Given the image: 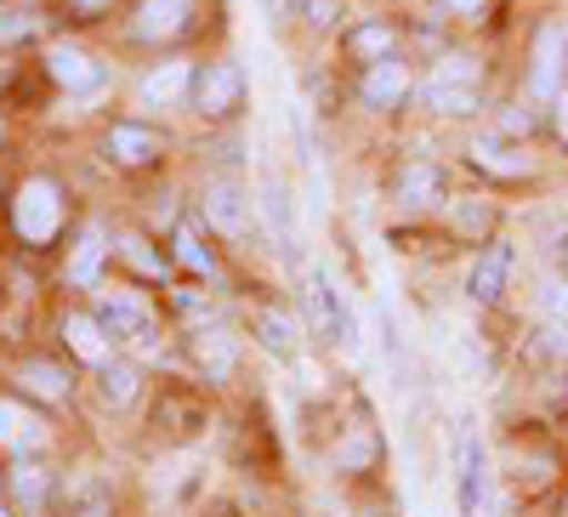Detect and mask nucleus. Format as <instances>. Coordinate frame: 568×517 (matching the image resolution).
Listing matches in <instances>:
<instances>
[{"label":"nucleus","instance_id":"obj_1","mask_svg":"<svg viewBox=\"0 0 568 517\" xmlns=\"http://www.w3.org/2000/svg\"><path fill=\"white\" fill-rule=\"evenodd\" d=\"M12 227L23 245H52L58 227H63V194L52 176H23L18 182V200H12Z\"/></svg>","mask_w":568,"mask_h":517},{"label":"nucleus","instance_id":"obj_2","mask_svg":"<svg viewBox=\"0 0 568 517\" xmlns=\"http://www.w3.org/2000/svg\"><path fill=\"white\" fill-rule=\"evenodd\" d=\"M455 500H460V517H489V455L471 415L455 420Z\"/></svg>","mask_w":568,"mask_h":517},{"label":"nucleus","instance_id":"obj_3","mask_svg":"<svg viewBox=\"0 0 568 517\" xmlns=\"http://www.w3.org/2000/svg\"><path fill=\"white\" fill-rule=\"evenodd\" d=\"M307 324H313V336L318 342H342V347H358V318L347 307V296L336 291V278H329L324 267H307Z\"/></svg>","mask_w":568,"mask_h":517},{"label":"nucleus","instance_id":"obj_4","mask_svg":"<svg viewBox=\"0 0 568 517\" xmlns=\"http://www.w3.org/2000/svg\"><path fill=\"white\" fill-rule=\"evenodd\" d=\"M187 98H194V114H205V120L240 114V103H245V74H240V63H205V69L194 74V85H187Z\"/></svg>","mask_w":568,"mask_h":517},{"label":"nucleus","instance_id":"obj_5","mask_svg":"<svg viewBox=\"0 0 568 517\" xmlns=\"http://www.w3.org/2000/svg\"><path fill=\"white\" fill-rule=\"evenodd\" d=\"M98 318H103V331L114 342H131V347H149L154 342V307L142 302L136 291H109Z\"/></svg>","mask_w":568,"mask_h":517},{"label":"nucleus","instance_id":"obj_6","mask_svg":"<svg viewBox=\"0 0 568 517\" xmlns=\"http://www.w3.org/2000/svg\"><path fill=\"white\" fill-rule=\"evenodd\" d=\"M562 52H568V23H562V18H546L540 34H535V74H529V91H535V98H551V103H557Z\"/></svg>","mask_w":568,"mask_h":517},{"label":"nucleus","instance_id":"obj_7","mask_svg":"<svg viewBox=\"0 0 568 517\" xmlns=\"http://www.w3.org/2000/svg\"><path fill=\"white\" fill-rule=\"evenodd\" d=\"M205 216L222 227V233H240L251 227V194H245V182L240 176H211L205 182Z\"/></svg>","mask_w":568,"mask_h":517},{"label":"nucleus","instance_id":"obj_8","mask_svg":"<svg viewBox=\"0 0 568 517\" xmlns=\"http://www.w3.org/2000/svg\"><path fill=\"white\" fill-rule=\"evenodd\" d=\"M45 74H52L69 98H85V91L103 85V63H91L80 45H52V52H45Z\"/></svg>","mask_w":568,"mask_h":517},{"label":"nucleus","instance_id":"obj_9","mask_svg":"<svg viewBox=\"0 0 568 517\" xmlns=\"http://www.w3.org/2000/svg\"><path fill=\"white\" fill-rule=\"evenodd\" d=\"M506 278H511V245L489 240V251L471 262V273H466V296L478 302V307H489V302H500Z\"/></svg>","mask_w":568,"mask_h":517},{"label":"nucleus","instance_id":"obj_10","mask_svg":"<svg viewBox=\"0 0 568 517\" xmlns=\"http://www.w3.org/2000/svg\"><path fill=\"white\" fill-rule=\"evenodd\" d=\"M103 149H109V160H114V165L142 171V165H154V160H160V136H154L149 125H131V120H120V125H109Z\"/></svg>","mask_w":568,"mask_h":517},{"label":"nucleus","instance_id":"obj_11","mask_svg":"<svg viewBox=\"0 0 568 517\" xmlns=\"http://www.w3.org/2000/svg\"><path fill=\"white\" fill-rule=\"evenodd\" d=\"M187 18H194V0H142L131 34L136 40H176L187 29Z\"/></svg>","mask_w":568,"mask_h":517},{"label":"nucleus","instance_id":"obj_12","mask_svg":"<svg viewBox=\"0 0 568 517\" xmlns=\"http://www.w3.org/2000/svg\"><path fill=\"white\" fill-rule=\"evenodd\" d=\"M251 331H256V342H262L273 358H284V364H296V358H302V331H296V318H291V313L256 307V313H251Z\"/></svg>","mask_w":568,"mask_h":517},{"label":"nucleus","instance_id":"obj_13","mask_svg":"<svg viewBox=\"0 0 568 517\" xmlns=\"http://www.w3.org/2000/svg\"><path fill=\"white\" fill-rule=\"evenodd\" d=\"M364 103L369 109H398L404 98H409V69L398 63V58H382V63H369L364 69Z\"/></svg>","mask_w":568,"mask_h":517},{"label":"nucleus","instance_id":"obj_14","mask_svg":"<svg viewBox=\"0 0 568 517\" xmlns=\"http://www.w3.org/2000/svg\"><path fill=\"white\" fill-rule=\"evenodd\" d=\"M262 216L273 227V245H296V200H291V182L284 176L262 182Z\"/></svg>","mask_w":568,"mask_h":517},{"label":"nucleus","instance_id":"obj_15","mask_svg":"<svg viewBox=\"0 0 568 517\" xmlns=\"http://www.w3.org/2000/svg\"><path fill=\"white\" fill-rule=\"evenodd\" d=\"M0 444L7 449H40L45 444V420L40 415H29L23 404H12V398H0Z\"/></svg>","mask_w":568,"mask_h":517},{"label":"nucleus","instance_id":"obj_16","mask_svg":"<svg viewBox=\"0 0 568 517\" xmlns=\"http://www.w3.org/2000/svg\"><path fill=\"white\" fill-rule=\"evenodd\" d=\"M63 336H69V347H74L85 364H109L114 336L103 331V318H91V313H69V318H63Z\"/></svg>","mask_w":568,"mask_h":517},{"label":"nucleus","instance_id":"obj_17","mask_svg":"<svg viewBox=\"0 0 568 517\" xmlns=\"http://www.w3.org/2000/svg\"><path fill=\"white\" fill-rule=\"evenodd\" d=\"M438 194H444V171H438L433 160H409V165L398 171V200H409V205H438Z\"/></svg>","mask_w":568,"mask_h":517},{"label":"nucleus","instance_id":"obj_18","mask_svg":"<svg viewBox=\"0 0 568 517\" xmlns=\"http://www.w3.org/2000/svg\"><path fill=\"white\" fill-rule=\"evenodd\" d=\"M420 103L433 109V114H449V120H460V114H478V109H484V103H478V85H438V80H426Z\"/></svg>","mask_w":568,"mask_h":517},{"label":"nucleus","instance_id":"obj_19","mask_svg":"<svg viewBox=\"0 0 568 517\" xmlns=\"http://www.w3.org/2000/svg\"><path fill=\"white\" fill-rule=\"evenodd\" d=\"M194 358L205 369V382H227L233 375V336L227 331H200L194 336Z\"/></svg>","mask_w":568,"mask_h":517},{"label":"nucleus","instance_id":"obj_20","mask_svg":"<svg viewBox=\"0 0 568 517\" xmlns=\"http://www.w3.org/2000/svg\"><path fill=\"white\" fill-rule=\"evenodd\" d=\"M187 85H194V69H187V63H160L149 80H142V98H149V103H182Z\"/></svg>","mask_w":568,"mask_h":517},{"label":"nucleus","instance_id":"obj_21","mask_svg":"<svg viewBox=\"0 0 568 517\" xmlns=\"http://www.w3.org/2000/svg\"><path fill=\"white\" fill-rule=\"evenodd\" d=\"M103 227H85L80 233V245H74V256H69V278L74 285H98V262H103Z\"/></svg>","mask_w":568,"mask_h":517},{"label":"nucleus","instance_id":"obj_22","mask_svg":"<svg viewBox=\"0 0 568 517\" xmlns=\"http://www.w3.org/2000/svg\"><path fill=\"white\" fill-rule=\"evenodd\" d=\"M471 165H484V171H495V176H529V171H535L529 154H517V149H506V143H471Z\"/></svg>","mask_w":568,"mask_h":517},{"label":"nucleus","instance_id":"obj_23","mask_svg":"<svg viewBox=\"0 0 568 517\" xmlns=\"http://www.w3.org/2000/svg\"><path fill=\"white\" fill-rule=\"evenodd\" d=\"M45 29L40 7H0V45H23Z\"/></svg>","mask_w":568,"mask_h":517},{"label":"nucleus","instance_id":"obj_24","mask_svg":"<svg viewBox=\"0 0 568 517\" xmlns=\"http://www.w3.org/2000/svg\"><path fill=\"white\" fill-rule=\"evenodd\" d=\"M18 382H23L29 393H40V398H69V375H63L58 364H40V358H29V364L18 369Z\"/></svg>","mask_w":568,"mask_h":517},{"label":"nucleus","instance_id":"obj_25","mask_svg":"<svg viewBox=\"0 0 568 517\" xmlns=\"http://www.w3.org/2000/svg\"><path fill=\"white\" fill-rule=\"evenodd\" d=\"M347 45H353V58H364V63H382V58H393V29L369 23V29H358Z\"/></svg>","mask_w":568,"mask_h":517},{"label":"nucleus","instance_id":"obj_26","mask_svg":"<svg viewBox=\"0 0 568 517\" xmlns=\"http://www.w3.org/2000/svg\"><path fill=\"white\" fill-rule=\"evenodd\" d=\"M103 369V398L109 404H131L136 398V369L131 364H98Z\"/></svg>","mask_w":568,"mask_h":517},{"label":"nucleus","instance_id":"obj_27","mask_svg":"<svg viewBox=\"0 0 568 517\" xmlns=\"http://www.w3.org/2000/svg\"><path fill=\"white\" fill-rule=\"evenodd\" d=\"M176 262L187 267V273H200V278H211L216 273V262H211V251L194 240V233H187V227H176Z\"/></svg>","mask_w":568,"mask_h":517},{"label":"nucleus","instance_id":"obj_28","mask_svg":"<svg viewBox=\"0 0 568 517\" xmlns=\"http://www.w3.org/2000/svg\"><path fill=\"white\" fill-rule=\"evenodd\" d=\"M455 227H460V233H489V227H495V205L460 200V205H455Z\"/></svg>","mask_w":568,"mask_h":517},{"label":"nucleus","instance_id":"obj_29","mask_svg":"<svg viewBox=\"0 0 568 517\" xmlns=\"http://www.w3.org/2000/svg\"><path fill=\"white\" fill-rule=\"evenodd\" d=\"M433 80H438V85H478L484 69L471 63V58H444V63L433 69Z\"/></svg>","mask_w":568,"mask_h":517},{"label":"nucleus","instance_id":"obj_30","mask_svg":"<svg viewBox=\"0 0 568 517\" xmlns=\"http://www.w3.org/2000/svg\"><path fill=\"white\" fill-rule=\"evenodd\" d=\"M12 484H18V500H23L29 511L45 500V473H40V466H18V478H12Z\"/></svg>","mask_w":568,"mask_h":517},{"label":"nucleus","instance_id":"obj_31","mask_svg":"<svg viewBox=\"0 0 568 517\" xmlns=\"http://www.w3.org/2000/svg\"><path fill=\"white\" fill-rule=\"evenodd\" d=\"M369 455H375V438H369V433H358V438H353V444H347L336 460H342V473H353V466H364Z\"/></svg>","mask_w":568,"mask_h":517},{"label":"nucleus","instance_id":"obj_32","mask_svg":"<svg viewBox=\"0 0 568 517\" xmlns=\"http://www.w3.org/2000/svg\"><path fill=\"white\" fill-rule=\"evenodd\" d=\"M500 131H506V136H529V131H535V114H529V109H506V114H500Z\"/></svg>","mask_w":568,"mask_h":517},{"label":"nucleus","instance_id":"obj_33","mask_svg":"<svg viewBox=\"0 0 568 517\" xmlns=\"http://www.w3.org/2000/svg\"><path fill=\"white\" fill-rule=\"evenodd\" d=\"M546 307L557 313V324H568V285H546Z\"/></svg>","mask_w":568,"mask_h":517},{"label":"nucleus","instance_id":"obj_34","mask_svg":"<svg viewBox=\"0 0 568 517\" xmlns=\"http://www.w3.org/2000/svg\"><path fill=\"white\" fill-rule=\"evenodd\" d=\"M125 256H131V262H142L149 273H160V267H165V262H160L154 251H142V240H125Z\"/></svg>","mask_w":568,"mask_h":517},{"label":"nucleus","instance_id":"obj_35","mask_svg":"<svg viewBox=\"0 0 568 517\" xmlns=\"http://www.w3.org/2000/svg\"><path fill=\"white\" fill-rule=\"evenodd\" d=\"M551 125H557V136H562V149H568V91L551 103Z\"/></svg>","mask_w":568,"mask_h":517},{"label":"nucleus","instance_id":"obj_36","mask_svg":"<svg viewBox=\"0 0 568 517\" xmlns=\"http://www.w3.org/2000/svg\"><path fill=\"white\" fill-rule=\"evenodd\" d=\"M444 7H455V12H466V18H478V12L489 7V0H444Z\"/></svg>","mask_w":568,"mask_h":517},{"label":"nucleus","instance_id":"obj_37","mask_svg":"<svg viewBox=\"0 0 568 517\" xmlns=\"http://www.w3.org/2000/svg\"><path fill=\"white\" fill-rule=\"evenodd\" d=\"M307 7H313V23H329V18H336V7H329V0H307Z\"/></svg>","mask_w":568,"mask_h":517},{"label":"nucleus","instance_id":"obj_38","mask_svg":"<svg viewBox=\"0 0 568 517\" xmlns=\"http://www.w3.org/2000/svg\"><path fill=\"white\" fill-rule=\"evenodd\" d=\"M557 256H562V273H568V240H562V245H557Z\"/></svg>","mask_w":568,"mask_h":517},{"label":"nucleus","instance_id":"obj_39","mask_svg":"<svg viewBox=\"0 0 568 517\" xmlns=\"http://www.w3.org/2000/svg\"><path fill=\"white\" fill-rule=\"evenodd\" d=\"M80 7H91V12H98V7H109V0H80Z\"/></svg>","mask_w":568,"mask_h":517},{"label":"nucleus","instance_id":"obj_40","mask_svg":"<svg viewBox=\"0 0 568 517\" xmlns=\"http://www.w3.org/2000/svg\"><path fill=\"white\" fill-rule=\"evenodd\" d=\"M0 517H12V511H7V495H0Z\"/></svg>","mask_w":568,"mask_h":517},{"label":"nucleus","instance_id":"obj_41","mask_svg":"<svg viewBox=\"0 0 568 517\" xmlns=\"http://www.w3.org/2000/svg\"><path fill=\"white\" fill-rule=\"evenodd\" d=\"M0 80H7V69H0Z\"/></svg>","mask_w":568,"mask_h":517},{"label":"nucleus","instance_id":"obj_42","mask_svg":"<svg viewBox=\"0 0 568 517\" xmlns=\"http://www.w3.org/2000/svg\"><path fill=\"white\" fill-rule=\"evenodd\" d=\"M562 517H568V506H562Z\"/></svg>","mask_w":568,"mask_h":517}]
</instances>
